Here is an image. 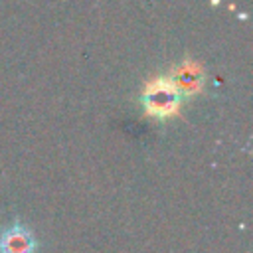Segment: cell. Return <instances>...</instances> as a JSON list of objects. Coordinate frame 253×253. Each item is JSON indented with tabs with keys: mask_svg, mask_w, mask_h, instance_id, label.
I'll use <instances>...</instances> for the list:
<instances>
[{
	"mask_svg": "<svg viewBox=\"0 0 253 253\" xmlns=\"http://www.w3.org/2000/svg\"><path fill=\"white\" fill-rule=\"evenodd\" d=\"M142 103L148 115L154 117H170L178 111L180 105V91L174 87L172 81L168 79H158L150 83L142 95Z\"/></svg>",
	"mask_w": 253,
	"mask_h": 253,
	"instance_id": "1",
	"label": "cell"
},
{
	"mask_svg": "<svg viewBox=\"0 0 253 253\" xmlns=\"http://www.w3.org/2000/svg\"><path fill=\"white\" fill-rule=\"evenodd\" d=\"M0 253H36L34 233L22 223H12L0 233Z\"/></svg>",
	"mask_w": 253,
	"mask_h": 253,
	"instance_id": "2",
	"label": "cell"
},
{
	"mask_svg": "<svg viewBox=\"0 0 253 253\" xmlns=\"http://www.w3.org/2000/svg\"><path fill=\"white\" fill-rule=\"evenodd\" d=\"M172 83L180 93H196V91H200V87H202V69H200V65L192 63V61H186L184 65H180L174 71Z\"/></svg>",
	"mask_w": 253,
	"mask_h": 253,
	"instance_id": "3",
	"label": "cell"
}]
</instances>
